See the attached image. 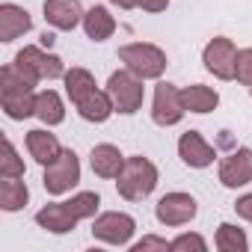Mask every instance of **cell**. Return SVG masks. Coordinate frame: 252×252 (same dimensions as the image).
<instances>
[{
	"label": "cell",
	"instance_id": "f1b7e54d",
	"mask_svg": "<svg viewBox=\"0 0 252 252\" xmlns=\"http://www.w3.org/2000/svg\"><path fill=\"white\" fill-rule=\"evenodd\" d=\"M149 249L166 252V249H172V240H166V237H158V234H146L143 240L131 243V252H149Z\"/></svg>",
	"mask_w": 252,
	"mask_h": 252
},
{
	"label": "cell",
	"instance_id": "83f0119b",
	"mask_svg": "<svg viewBox=\"0 0 252 252\" xmlns=\"http://www.w3.org/2000/svg\"><path fill=\"white\" fill-rule=\"evenodd\" d=\"M234 80L243 83V86H252V48H240V51H237Z\"/></svg>",
	"mask_w": 252,
	"mask_h": 252
},
{
	"label": "cell",
	"instance_id": "ffe728a7",
	"mask_svg": "<svg viewBox=\"0 0 252 252\" xmlns=\"http://www.w3.org/2000/svg\"><path fill=\"white\" fill-rule=\"evenodd\" d=\"M83 30H86V36L92 42H107L116 33V18L110 15L107 6H92L83 15Z\"/></svg>",
	"mask_w": 252,
	"mask_h": 252
},
{
	"label": "cell",
	"instance_id": "484cf974",
	"mask_svg": "<svg viewBox=\"0 0 252 252\" xmlns=\"http://www.w3.org/2000/svg\"><path fill=\"white\" fill-rule=\"evenodd\" d=\"M68 205H71V211H74L80 220H95V214H98V208H101V196H98L95 190H83V193H74V196L68 199Z\"/></svg>",
	"mask_w": 252,
	"mask_h": 252
},
{
	"label": "cell",
	"instance_id": "2e32d148",
	"mask_svg": "<svg viewBox=\"0 0 252 252\" xmlns=\"http://www.w3.org/2000/svg\"><path fill=\"white\" fill-rule=\"evenodd\" d=\"M125 160H128V158H125L119 152V146H113V143H98L89 152V166H92V172L98 178H116L122 172Z\"/></svg>",
	"mask_w": 252,
	"mask_h": 252
},
{
	"label": "cell",
	"instance_id": "d6986e66",
	"mask_svg": "<svg viewBox=\"0 0 252 252\" xmlns=\"http://www.w3.org/2000/svg\"><path fill=\"white\" fill-rule=\"evenodd\" d=\"M36 119H39L42 125H48V128L65 122V104H63L60 92H54V89L36 92Z\"/></svg>",
	"mask_w": 252,
	"mask_h": 252
},
{
	"label": "cell",
	"instance_id": "cb8c5ba5",
	"mask_svg": "<svg viewBox=\"0 0 252 252\" xmlns=\"http://www.w3.org/2000/svg\"><path fill=\"white\" fill-rule=\"evenodd\" d=\"M214 246L220 252H246L249 249V237L240 225L234 222H220L217 228V237H214Z\"/></svg>",
	"mask_w": 252,
	"mask_h": 252
},
{
	"label": "cell",
	"instance_id": "603a6c76",
	"mask_svg": "<svg viewBox=\"0 0 252 252\" xmlns=\"http://www.w3.org/2000/svg\"><path fill=\"white\" fill-rule=\"evenodd\" d=\"M27 202H30V190H27V184L21 178H3L0 181V208L6 214L21 211Z\"/></svg>",
	"mask_w": 252,
	"mask_h": 252
},
{
	"label": "cell",
	"instance_id": "7a4b0ae2",
	"mask_svg": "<svg viewBox=\"0 0 252 252\" xmlns=\"http://www.w3.org/2000/svg\"><path fill=\"white\" fill-rule=\"evenodd\" d=\"M158 181H160L158 166L149 158L134 155V158L125 160L122 172L116 175V190H119V196L125 202H143V199H149L155 193Z\"/></svg>",
	"mask_w": 252,
	"mask_h": 252
},
{
	"label": "cell",
	"instance_id": "44dd1931",
	"mask_svg": "<svg viewBox=\"0 0 252 252\" xmlns=\"http://www.w3.org/2000/svg\"><path fill=\"white\" fill-rule=\"evenodd\" d=\"M181 98H184L187 113H199V116L217 110V104H220V92L211 89V86H202V83L184 86V89H181Z\"/></svg>",
	"mask_w": 252,
	"mask_h": 252
},
{
	"label": "cell",
	"instance_id": "4fadbf2b",
	"mask_svg": "<svg viewBox=\"0 0 252 252\" xmlns=\"http://www.w3.org/2000/svg\"><path fill=\"white\" fill-rule=\"evenodd\" d=\"M77 222H80V217L71 211L68 202H51L36 211V225L51 234H68V231H74Z\"/></svg>",
	"mask_w": 252,
	"mask_h": 252
},
{
	"label": "cell",
	"instance_id": "52a82bcc",
	"mask_svg": "<svg viewBox=\"0 0 252 252\" xmlns=\"http://www.w3.org/2000/svg\"><path fill=\"white\" fill-rule=\"evenodd\" d=\"M80 181V158L71 152V149H63V155L45 166V175H42V184L51 196H65L77 187Z\"/></svg>",
	"mask_w": 252,
	"mask_h": 252
},
{
	"label": "cell",
	"instance_id": "8fae6325",
	"mask_svg": "<svg viewBox=\"0 0 252 252\" xmlns=\"http://www.w3.org/2000/svg\"><path fill=\"white\" fill-rule=\"evenodd\" d=\"M217 175H220V184L228 187V190L246 187V184L252 181V149H246V146L234 149L228 158L220 160Z\"/></svg>",
	"mask_w": 252,
	"mask_h": 252
},
{
	"label": "cell",
	"instance_id": "e0dca14e",
	"mask_svg": "<svg viewBox=\"0 0 252 252\" xmlns=\"http://www.w3.org/2000/svg\"><path fill=\"white\" fill-rule=\"evenodd\" d=\"M27 152H30V158L39 163V166H48V163H54L60 155H63V146H60V140H57V134H51V131H42V128H36V131H27Z\"/></svg>",
	"mask_w": 252,
	"mask_h": 252
},
{
	"label": "cell",
	"instance_id": "d4e9b609",
	"mask_svg": "<svg viewBox=\"0 0 252 252\" xmlns=\"http://www.w3.org/2000/svg\"><path fill=\"white\" fill-rule=\"evenodd\" d=\"M0 175L3 178H24V160L9 137H3V158H0Z\"/></svg>",
	"mask_w": 252,
	"mask_h": 252
},
{
	"label": "cell",
	"instance_id": "6da1fadb",
	"mask_svg": "<svg viewBox=\"0 0 252 252\" xmlns=\"http://www.w3.org/2000/svg\"><path fill=\"white\" fill-rule=\"evenodd\" d=\"M0 107L12 122L36 116V80L15 68V63L0 68Z\"/></svg>",
	"mask_w": 252,
	"mask_h": 252
},
{
	"label": "cell",
	"instance_id": "9c48e42d",
	"mask_svg": "<svg viewBox=\"0 0 252 252\" xmlns=\"http://www.w3.org/2000/svg\"><path fill=\"white\" fill-rule=\"evenodd\" d=\"M196 214H199L196 199H193L190 193H181V190L160 196L158 205H155V217H158V222H160V225H169V228L187 225L190 220H196Z\"/></svg>",
	"mask_w": 252,
	"mask_h": 252
},
{
	"label": "cell",
	"instance_id": "d6a6232c",
	"mask_svg": "<svg viewBox=\"0 0 252 252\" xmlns=\"http://www.w3.org/2000/svg\"><path fill=\"white\" fill-rule=\"evenodd\" d=\"M249 95H252V86H249Z\"/></svg>",
	"mask_w": 252,
	"mask_h": 252
},
{
	"label": "cell",
	"instance_id": "ba28073f",
	"mask_svg": "<svg viewBox=\"0 0 252 252\" xmlns=\"http://www.w3.org/2000/svg\"><path fill=\"white\" fill-rule=\"evenodd\" d=\"M184 116H187V107H184L181 89L175 83L160 80L155 86V98H152V122L160 125V128H172Z\"/></svg>",
	"mask_w": 252,
	"mask_h": 252
},
{
	"label": "cell",
	"instance_id": "9a60e30c",
	"mask_svg": "<svg viewBox=\"0 0 252 252\" xmlns=\"http://www.w3.org/2000/svg\"><path fill=\"white\" fill-rule=\"evenodd\" d=\"M33 30V18L18 3H0V42H15Z\"/></svg>",
	"mask_w": 252,
	"mask_h": 252
},
{
	"label": "cell",
	"instance_id": "277c9868",
	"mask_svg": "<svg viewBox=\"0 0 252 252\" xmlns=\"http://www.w3.org/2000/svg\"><path fill=\"white\" fill-rule=\"evenodd\" d=\"M107 92H110V98H113L116 113H122V116H134V113L143 107V98H146L143 77H137V74L128 71V68H119V71L110 74Z\"/></svg>",
	"mask_w": 252,
	"mask_h": 252
},
{
	"label": "cell",
	"instance_id": "1f68e13d",
	"mask_svg": "<svg viewBox=\"0 0 252 252\" xmlns=\"http://www.w3.org/2000/svg\"><path fill=\"white\" fill-rule=\"evenodd\" d=\"M110 3L119 6V9H125V12H128V9H137V0H110Z\"/></svg>",
	"mask_w": 252,
	"mask_h": 252
},
{
	"label": "cell",
	"instance_id": "5bb4252c",
	"mask_svg": "<svg viewBox=\"0 0 252 252\" xmlns=\"http://www.w3.org/2000/svg\"><path fill=\"white\" fill-rule=\"evenodd\" d=\"M42 12L54 30H74L77 24H83V15H86L80 0H45Z\"/></svg>",
	"mask_w": 252,
	"mask_h": 252
},
{
	"label": "cell",
	"instance_id": "8992f818",
	"mask_svg": "<svg viewBox=\"0 0 252 252\" xmlns=\"http://www.w3.org/2000/svg\"><path fill=\"white\" fill-rule=\"evenodd\" d=\"M137 220L125 211H104L92 220V237L107 246H131Z\"/></svg>",
	"mask_w": 252,
	"mask_h": 252
},
{
	"label": "cell",
	"instance_id": "5b68a950",
	"mask_svg": "<svg viewBox=\"0 0 252 252\" xmlns=\"http://www.w3.org/2000/svg\"><path fill=\"white\" fill-rule=\"evenodd\" d=\"M15 68H21L30 80L42 83V80H57V77H65V65L57 54H48L45 48L39 45H24L18 54H15Z\"/></svg>",
	"mask_w": 252,
	"mask_h": 252
},
{
	"label": "cell",
	"instance_id": "4316f807",
	"mask_svg": "<svg viewBox=\"0 0 252 252\" xmlns=\"http://www.w3.org/2000/svg\"><path fill=\"white\" fill-rule=\"evenodd\" d=\"M172 249L175 252H208V240L202 237V234H196V231H184V234H178L175 240H172Z\"/></svg>",
	"mask_w": 252,
	"mask_h": 252
},
{
	"label": "cell",
	"instance_id": "f546056e",
	"mask_svg": "<svg viewBox=\"0 0 252 252\" xmlns=\"http://www.w3.org/2000/svg\"><path fill=\"white\" fill-rule=\"evenodd\" d=\"M234 211H237V217H240V220L252 222V193H243V196L234 202Z\"/></svg>",
	"mask_w": 252,
	"mask_h": 252
},
{
	"label": "cell",
	"instance_id": "7402d4cb",
	"mask_svg": "<svg viewBox=\"0 0 252 252\" xmlns=\"http://www.w3.org/2000/svg\"><path fill=\"white\" fill-rule=\"evenodd\" d=\"M63 80H65V95H68V101H71V104H80L89 92H95V89H98V83H95L92 71H86V68H80V65L68 68Z\"/></svg>",
	"mask_w": 252,
	"mask_h": 252
},
{
	"label": "cell",
	"instance_id": "30bf717a",
	"mask_svg": "<svg viewBox=\"0 0 252 252\" xmlns=\"http://www.w3.org/2000/svg\"><path fill=\"white\" fill-rule=\"evenodd\" d=\"M205 71H211L217 80H234V63H237V48L228 36H214L205 51H202Z\"/></svg>",
	"mask_w": 252,
	"mask_h": 252
},
{
	"label": "cell",
	"instance_id": "4dcf8cb0",
	"mask_svg": "<svg viewBox=\"0 0 252 252\" xmlns=\"http://www.w3.org/2000/svg\"><path fill=\"white\" fill-rule=\"evenodd\" d=\"M169 6V0H137V9H143V12H163Z\"/></svg>",
	"mask_w": 252,
	"mask_h": 252
},
{
	"label": "cell",
	"instance_id": "3957f363",
	"mask_svg": "<svg viewBox=\"0 0 252 252\" xmlns=\"http://www.w3.org/2000/svg\"><path fill=\"white\" fill-rule=\"evenodd\" d=\"M119 60L125 63V68L134 71L143 80H160V74L166 71L169 60L163 54V48L152 45V42H131L119 48Z\"/></svg>",
	"mask_w": 252,
	"mask_h": 252
},
{
	"label": "cell",
	"instance_id": "7c38bea8",
	"mask_svg": "<svg viewBox=\"0 0 252 252\" xmlns=\"http://www.w3.org/2000/svg\"><path fill=\"white\" fill-rule=\"evenodd\" d=\"M178 158L190 166V169H208L217 160V149L199 134V131H187L178 137Z\"/></svg>",
	"mask_w": 252,
	"mask_h": 252
},
{
	"label": "cell",
	"instance_id": "ac0fdd59",
	"mask_svg": "<svg viewBox=\"0 0 252 252\" xmlns=\"http://www.w3.org/2000/svg\"><path fill=\"white\" fill-rule=\"evenodd\" d=\"M74 107H77L80 119H83V122H92V125H101V122H107V119L116 113L113 98H110L107 89H95V92H89V95H86L80 104H74Z\"/></svg>",
	"mask_w": 252,
	"mask_h": 252
}]
</instances>
